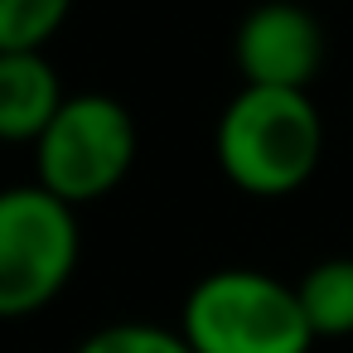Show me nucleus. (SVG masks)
I'll list each match as a JSON object with an SVG mask.
<instances>
[{"label": "nucleus", "mask_w": 353, "mask_h": 353, "mask_svg": "<svg viewBox=\"0 0 353 353\" xmlns=\"http://www.w3.org/2000/svg\"><path fill=\"white\" fill-rule=\"evenodd\" d=\"M73 10V0H0V54L44 49Z\"/></svg>", "instance_id": "obj_8"}, {"label": "nucleus", "mask_w": 353, "mask_h": 353, "mask_svg": "<svg viewBox=\"0 0 353 353\" xmlns=\"http://www.w3.org/2000/svg\"><path fill=\"white\" fill-rule=\"evenodd\" d=\"M194 353H310L314 334L300 314L295 281L256 266H218L184 295L179 324Z\"/></svg>", "instance_id": "obj_2"}, {"label": "nucleus", "mask_w": 353, "mask_h": 353, "mask_svg": "<svg viewBox=\"0 0 353 353\" xmlns=\"http://www.w3.org/2000/svg\"><path fill=\"white\" fill-rule=\"evenodd\" d=\"M232 63L247 88L310 92L324 68V25L300 0H261L237 20Z\"/></svg>", "instance_id": "obj_5"}, {"label": "nucleus", "mask_w": 353, "mask_h": 353, "mask_svg": "<svg viewBox=\"0 0 353 353\" xmlns=\"http://www.w3.org/2000/svg\"><path fill=\"white\" fill-rule=\"evenodd\" d=\"M83 256L78 208L44 184L0 189V319H30L49 310L73 281Z\"/></svg>", "instance_id": "obj_4"}, {"label": "nucleus", "mask_w": 353, "mask_h": 353, "mask_svg": "<svg viewBox=\"0 0 353 353\" xmlns=\"http://www.w3.org/2000/svg\"><path fill=\"white\" fill-rule=\"evenodd\" d=\"M30 150H34V184H44L68 208H83L126 184L141 155V131L121 97L68 92Z\"/></svg>", "instance_id": "obj_3"}, {"label": "nucleus", "mask_w": 353, "mask_h": 353, "mask_svg": "<svg viewBox=\"0 0 353 353\" xmlns=\"http://www.w3.org/2000/svg\"><path fill=\"white\" fill-rule=\"evenodd\" d=\"M63 97L68 92H63L59 68L49 63L44 49L0 54V141L34 145L39 131L54 121Z\"/></svg>", "instance_id": "obj_6"}, {"label": "nucleus", "mask_w": 353, "mask_h": 353, "mask_svg": "<svg viewBox=\"0 0 353 353\" xmlns=\"http://www.w3.org/2000/svg\"><path fill=\"white\" fill-rule=\"evenodd\" d=\"M213 160L247 199H285L305 189L324 160V117L310 92L237 88L213 126Z\"/></svg>", "instance_id": "obj_1"}, {"label": "nucleus", "mask_w": 353, "mask_h": 353, "mask_svg": "<svg viewBox=\"0 0 353 353\" xmlns=\"http://www.w3.org/2000/svg\"><path fill=\"white\" fill-rule=\"evenodd\" d=\"M73 353H194L179 329L170 324H145V319H121L92 329Z\"/></svg>", "instance_id": "obj_9"}, {"label": "nucleus", "mask_w": 353, "mask_h": 353, "mask_svg": "<svg viewBox=\"0 0 353 353\" xmlns=\"http://www.w3.org/2000/svg\"><path fill=\"white\" fill-rule=\"evenodd\" d=\"M300 314L314 339H348L353 334V256H324L295 281Z\"/></svg>", "instance_id": "obj_7"}]
</instances>
